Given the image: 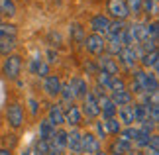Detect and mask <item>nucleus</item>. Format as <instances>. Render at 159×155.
I'll return each instance as SVG.
<instances>
[{
    "label": "nucleus",
    "instance_id": "49",
    "mask_svg": "<svg viewBox=\"0 0 159 155\" xmlns=\"http://www.w3.org/2000/svg\"><path fill=\"white\" fill-rule=\"evenodd\" d=\"M81 155H83V153H81Z\"/></svg>",
    "mask_w": 159,
    "mask_h": 155
},
{
    "label": "nucleus",
    "instance_id": "35",
    "mask_svg": "<svg viewBox=\"0 0 159 155\" xmlns=\"http://www.w3.org/2000/svg\"><path fill=\"white\" fill-rule=\"evenodd\" d=\"M120 138H122V139H128V141H132V144H134V139L138 138V128H134V126L122 128V130H120Z\"/></svg>",
    "mask_w": 159,
    "mask_h": 155
},
{
    "label": "nucleus",
    "instance_id": "17",
    "mask_svg": "<svg viewBox=\"0 0 159 155\" xmlns=\"http://www.w3.org/2000/svg\"><path fill=\"white\" fill-rule=\"evenodd\" d=\"M47 120H49L55 128L63 126L65 124V116H63V106L61 104H51L49 110H47Z\"/></svg>",
    "mask_w": 159,
    "mask_h": 155
},
{
    "label": "nucleus",
    "instance_id": "45",
    "mask_svg": "<svg viewBox=\"0 0 159 155\" xmlns=\"http://www.w3.org/2000/svg\"><path fill=\"white\" fill-rule=\"evenodd\" d=\"M0 155H12V153L8 149H0Z\"/></svg>",
    "mask_w": 159,
    "mask_h": 155
},
{
    "label": "nucleus",
    "instance_id": "23",
    "mask_svg": "<svg viewBox=\"0 0 159 155\" xmlns=\"http://www.w3.org/2000/svg\"><path fill=\"white\" fill-rule=\"evenodd\" d=\"M112 98V102L116 104V108L120 106H128V104H134V94L130 90H122V92H114V94H110Z\"/></svg>",
    "mask_w": 159,
    "mask_h": 155
},
{
    "label": "nucleus",
    "instance_id": "25",
    "mask_svg": "<svg viewBox=\"0 0 159 155\" xmlns=\"http://www.w3.org/2000/svg\"><path fill=\"white\" fill-rule=\"evenodd\" d=\"M132 149H134V144H132V141L118 138V139L114 141V145H112V155H126V153H130Z\"/></svg>",
    "mask_w": 159,
    "mask_h": 155
},
{
    "label": "nucleus",
    "instance_id": "32",
    "mask_svg": "<svg viewBox=\"0 0 159 155\" xmlns=\"http://www.w3.org/2000/svg\"><path fill=\"white\" fill-rule=\"evenodd\" d=\"M108 90L112 92H122V90H128L126 89V80L122 79V77H112L110 79V84H108Z\"/></svg>",
    "mask_w": 159,
    "mask_h": 155
},
{
    "label": "nucleus",
    "instance_id": "3",
    "mask_svg": "<svg viewBox=\"0 0 159 155\" xmlns=\"http://www.w3.org/2000/svg\"><path fill=\"white\" fill-rule=\"evenodd\" d=\"M6 120L12 130H20L24 126V108L18 102H10L6 106Z\"/></svg>",
    "mask_w": 159,
    "mask_h": 155
},
{
    "label": "nucleus",
    "instance_id": "7",
    "mask_svg": "<svg viewBox=\"0 0 159 155\" xmlns=\"http://www.w3.org/2000/svg\"><path fill=\"white\" fill-rule=\"evenodd\" d=\"M104 39L106 38H102V35L90 34V35L84 38L83 45H84V49H87L90 55H102V53H104Z\"/></svg>",
    "mask_w": 159,
    "mask_h": 155
},
{
    "label": "nucleus",
    "instance_id": "2",
    "mask_svg": "<svg viewBox=\"0 0 159 155\" xmlns=\"http://www.w3.org/2000/svg\"><path fill=\"white\" fill-rule=\"evenodd\" d=\"M67 151V130H59L47 141V155H63Z\"/></svg>",
    "mask_w": 159,
    "mask_h": 155
},
{
    "label": "nucleus",
    "instance_id": "44",
    "mask_svg": "<svg viewBox=\"0 0 159 155\" xmlns=\"http://www.w3.org/2000/svg\"><path fill=\"white\" fill-rule=\"evenodd\" d=\"M30 110H32V114H38V100L35 98H30Z\"/></svg>",
    "mask_w": 159,
    "mask_h": 155
},
{
    "label": "nucleus",
    "instance_id": "29",
    "mask_svg": "<svg viewBox=\"0 0 159 155\" xmlns=\"http://www.w3.org/2000/svg\"><path fill=\"white\" fill-rule=\"evenodd\" d=\"M104 128H106V134L108 135H118L120 130H122V124L118 118H108V120H104Z\"/></svg>",
    "mask_w": 159,
    "mask_h": 155
},
{
    "label": "nucleus",
    "instance_id": "8",
    "mask_svg": "<svg viewBox=\"0 0 159 155\" xmlns=\"http://www.w3.org/2000/svg\"><path fill=\"white\" fill-rule=\"evenodd\" d=\"M108 18H112V20H124L130 16V12L126 8V2L124 0H108Z\"/></svg>",
    "mask_w": 159,
    "mask_h": 155
},
{
    "label": "nucleus",
    "instance_id": "27",
    "mask_svg": "<svg viewBox=\"0 0 159 155\" xmlns=\"http://www.w3.org/2000/svg\"><path fill=\"white\" fill-rule=\"evenodd\" d=\"M71 41H75V43H79V45H83V41H84V38H87V34H84V28L81 26V24H73L71 26Z\"/></svg>",
    "mask_w": 159,
    "mask_h": 155
},
{
    "label": "nucleus",
    "instance_id": "48",
    "mask_svg": "<svg viewBox=\"0 0 159 155\" xmlns=\"http://www.w3.org/2000/svg\"><path fill=\"white\" fill-rule=\"evenodd\" d=\"M96 155H108V153L106 151H100V153H96Z\"/></svg>",
    "mask_w": 159,
    "mask_h": 155
},
{
    "label": "nucleus",
    "instance_id": "33",
    "mask_svg": "<svg viewBox=\"0 0 159 155\" xmlns=\"http://www.w3.org/2000/svg\"><path fill=\"white\" fill-rule=\"evenodd\" d=\"M16 26L14 24H4V22H0V39H4V38H16Z\"/></svg>",
    "mask_w": 159,
    "mask_h": 155
},
{
    "label": "nucleus",
    "instance_id": "42",
    "mask_svg": "<svg viewBox=\"0 0 159 155\" xmlns=\"http://www.w3.org/2000/svg\"><path fill=\"white\" fill-rule=\"evenodd\" d=\"M84 71H89L90 75H96V73H98V67L94 63H84Z\"/></svg>",
    "mask_w": 159,
    "mask_h": 155
},
{
    "label": "nucleus",
    "instance_id": "14",
    "mask_svg": "<svg viewBox=\"0 0 159 155\" xmlns=\"http://www.w3.org/2000/svg\"><path fill=\"white\" fill-rule=\"evenodd\" d=\"M67 84H69V89L73 90L75 98H84L90 92L89 84H87V79H83V77H73Z\"/></svg>",
    "mask_w": 159,
    "mask_h": 155
},
{
    "label": "nucleus",
    "instance_id": "24",
    "mask_svg": "<svg viewBox=\"0 0 159 155\" xmlns=\"http://www.w3.org/2000/svg\"><path fill=\"white\" fill-rule=\"evenodd\" d=\"M130 30H132V34H134V38H136V45L138 43H142L145 39H149V35H148V26L142 22H136V24H130Z\"/></svg>",
    "mask_w": 159,
    "mask_h": 155
},
{
    "label": "nucleus",
    "instance_id": "6",
    "mask_svg": "<svg viewBox=\"0 0 159 155\" xmlns=\"http://www.w3.org/2000/svg\"><path fill=\"white\" fill-rule=\"evenodd\" d=\"M81 112L83 116H87L89 120H94V118L100 116V108H98V102H96V96L93 94V92H89L87 96L83 98V104H81Z\"/></svg>",
    "mask_w": 159,
    "mask_h": 155
},
{
    "label": "nucleus",
    "instance_id": "20",
    "mask_svg": "<svg viewBox=\"0 0 159 155\" xmlns=\"http://www.w3.org/2000/svg\"><path fill=\"white\" fill-rule=\"evenodd\" d=\"M122 39L120 35H108V39H104V51L106 55H110V57H116L120 51H122Z\"/></svg>",
    "mask_w": 159,
    "mask_h": 155
},
{
    "label": "nucleus",
    "instance_id": "10",
    "mask_svg": "<svg viewBox=\"0 0 159 155\" xmlns=\"http://www.w3.org/2000/svg\"><path fill=\"white\" fill-rule=\"evenodd\" d=\"M61 79H59V75H47L45 79H43V92L49 98H57L59 96V92H61Z\"/></svg>",
    "mask_w": 159,
    "mask_h": 155
},
{
    "label": "nucleus",
    "instance_id": "28",
    "mask_svg": "<svg viewBox=\"0 0 159 155\" xmlns=\"http://www.w3.org/2000/svg\"><path fill=\"white\" fill-rule=\"evenodd\" d=\"M59 98L61 102L65 104V106H71V104H75V94H73V90L69 89V84H61V92H59Z\"/></svg>",
    "mask_w": 159,
    "mask_h": 155
},
{
    "label": "nucleus",
    "instance_id": "9",
    "mask_svg": "<svg viewBox=\"0 0 159 155\" xmlns=\"http://www.w3.org/2000/svg\"><path fill=\"white\" fill-rule=\"evenodd\" d=\"M96 67H98V71L106 73V75H110V77H118V73H120L118 61H116L114 57H110V55H100Z\"/></svg>",
    "mask_w": 159,
    "mask_h": 155
},
{
    "label": "nucleus",
    "instance_id": "12",
    "mask_svg": "<svg viewBox=\"0 0 159 155\" xmlns=\"http://www.w3.org/2000/svg\"><path fill=\"white\" fill-rule=\"evenodd\" d=\"M63 116H65V124L71 126V128L81 126V122H83V112L77 104H71V106L63 108Z\"/></svg>",
    "mask_w": 159,
    "mask_h": 155
},
{
    "label": "nucleus",
    "instance_id": "13",
    "mask_svg": "<svg viewBox=\"0 0 159 155\" xmlns=\"http://www.w3.org/2000/svg\"><path fill=\"white\" fill-rule=\"evenodd\" d=\"M96 102H98V108H100V116L104 118V120H108V118H114L116 116V104L112 102V98H110L108 94H102L96 98Z\"/></svg>",
    "mask_w": 159,
    "mask_h": 155
},
{
    "label": "nucleus",
    "instance_id": "39",
    "mask_svg": "<svg viewBox=\"0 0 159 155\" xmlns=\"http://www.w3.org/2000/svg\"><path fill=\"white\" fill-rule=\"evenodd\" d=\"M94 130H96V138L98 139H106L108 134H106V128H104V122H94Z\"/></svg>",
    "mask_w": 159,
    "mask_h": 155
},
{
    "label": "nucleus",
    "instance_id": "5",
    "mask_svg": "<svg viewBox=\"0 0 159 155\" xmlns=\"http://www.w3.org/2000/svg\"><path fill=\"white\" fill-rule=\"evenodd\" d=\"M120 61L122 67H126V69H134L138 63H139V53L136 47H122V51L116 55Z\"/></svg>",
    "mask_w": 159,
    "mask_h": 155
},
{
    "label": "nucleus",
    "instance_id": "43",
    "mask_svg": "<svg viewBox=\"0 0 159 155\" xmlns=\"http://www.w3.org/2000/svg\"><path fill=\"white\" fill-rule=\"evenodd\" d=\"M49 39H51V41H55L53 45H57V47L61 45V35H59L57 32H49Z\"/></svg>",
    "mask_w": 159,
    "mask_h": 155
},
{
    "label": "nucleus",
    "instance_id": "1",
    "mask_svg": "<svg viewBox=\"0 0 159 155\" xmlns=\"http://www.w3.org/2000/svg\"><path fill=\"white\" fill-rule=\"evenodd\" d=\"M20 71H22V57L16 53L8 55L2 63V75L8 79V80H16L20 77Z\"/></svg>",
    "mask_w": 159,
    "mask_h": 155
},
{
    "label": "nucleus",
    "instance_id": "21",
    "mask_svg": "<svg viewBox=\"0 0 159 155\" xmlns=\"http://www.w3.org/2000/svg\"><path fill=\"white\" fill-rule=\"evenodd\" d=\"M116 114L120 116V124H122V128H126V126H134V124H136V120H134V108H132V104H128V106H120L118 110H116Z\"/></svg>",
    "mask_w": 159,
    "mask_h": 155
},
{
    "label": "nucleus",
    "instance_id": "41",
    "mask_svg": "<svg viewBox=\"0 0 159 155\" xmlns=\"http://www.w3.org/2000/svg\"><path fill=\"white\" fill-rule=\"evenodd\" d=\"M45 55H47V59H45V61H47L49 65L55 63V61H57V57H59V53H57V51H53V49H47V53H45Z\"/></svg>",
    "mask_w": 159,
    "mask_h": 155
},
{
    "label": "nucleus",
    "instance_id": "18",
    "mask_svg": "<svg viewBox=\"0 0 159 155\" xmlns=\"http://www.w3.org/2000/svg\"><path fill=\"white\" fill-rule=\"evenodd\" d=\"M132 108H134V120H136L139 126H142V124H149V104L138 102V104H132Z\"/></svg>",
    "mask_w": 159,
    "mask_h": 155
},
{
    "label": "nucleus",
    "instance_id": "36",
    "mask_svg": "<svg viewBox=\"0 0 159 155\" xmlns=\"http://www.w3.org/2000/svg\"><path fill=\"white\" fill-rule=\"evenodd\" d=\"M126 2V8H128V12H130V14H139V12H142V0H124Z\"/></svg>",
    "mask_w": 159,
    "mask_h": 155
},
{
    "label": "nucleus",
    "instance_id": "47",
    "mask_svg": "<svg viewBox=\"0 0 159 155\" xmlns=\"http://www.w3.org/2000/svg\"><path fill=\"white\" fill-rule=\"evenodd\" d=\"M126 155H138V153H136V151H134V149H132L130 153H126Z\"/></svg>",
    "mask_w": 159,
    "mask_h": 155
},
{
    "label": "nucleus",
    "instance_id": "37",
    "mask_svg": "<svg viewBox=\"0 0 159 155\" xmlns=\"http://www.w3.org/2000/svg\"><path fill=\"white\" fill-rule=\"evenodd\" d=\"M110 75H106V73H102V71H98L96 73V84L100 86V89H104V90H108V84H110Z\"/></svg>",
    "mask_w": 159,
    "mask_h": 155
},
{
    "label": "nucleus",
    "instance_id": "4",
    "mask_svg": "<svg viewBox=\"0 0 159 155\" xmlns=\"http://www.w3.org/2000/svg\"><path fill=\"white\" fill-rule=\"evenodd\" d=\"M102 151V144L94 134H83L81 135V153L83 155H96Z\"/></svg>",
    "mask_w": 159,
    "mask_h": 155
},
{
    "label": "nucleus",
    "instance_id": "31",
    "mask_svg": "<svg viewBox=\"0 0 159 155\" xmlns=\"http://www.w3.org/2000/svg\"><path fill=\"white\" fill-rule=\"evenodd\" d=\"M142 12L148 16H157L159 14V0H142Z\"/></svg>",
    "mask_w": 159,
    "mask_h": 155
},
{
    "label": "nucleus",
    "instance_id": "22",
    "mask_svg": "<svg viewBox=\"0 0 159 155\" xmlns=\"http://www.w3.org/2000/svg\"><path fill=\"white\" fill-rule=\"evenodd\" d=\"M55 132H57V128H55L53 124L45 118V120H41V122H39V135H38V139L49 141L53 135H55Z\"/></svg>",
    "mask_w": 159,
    "mask_h": 155
},
{
    "label": "nucleus",
    "instance_id": "19",
    "mask_svg": "<svg viewBox=\"0 0 159 155\" xmlns=\"http://www.w3.org/2000/svg\"><path fill=\"white\" fill-rule=\"evenodd\" d=\"M139 63H142L143 71L153 69V71L157 73V69H159V53H157V51H151V53H142V55H139Z\"/></svg>",
    "mask_w": 159,
    "mask_h": 155
},
{
    "label": "nucleus",
    "instance_id": "16",
    "mask_svg": "<svg viewBox=\"0 0 159 155\" xmlns=\"http://www.w3.org/2000/svg\"><path fill=\"white\" fill-rule=\"evenodd\" d=\"M81 132L77 128H71V132H67V149L73 155H81Z\"/></svg>",
    "mask_w": 159,
    "mask_h": 155
},
{
    "label": "nucleus",
    "instance_id": "15",
    "mask_svg": "<svg viewBox=\"0 0 159 155\" xmlns=\"http://www.w3.org/2000/svg\"><path fill=\"white\" fill-rule=\"evenodd\" d=\"M30 73L35 75V77L45 79L47 75H49V63H47L45 59H41V57H34L32 61H30Z\"/></svg>",
    "mask_w": 159,
    "mask_h": 155
},
{
    "label": "nucleus",
    "instance_id": "11",
    "mask_svg": "<svg viewBox=\"0 0 159 155\" xmlns=\"http://www.w3.org/2000/svg\"><path fill=\"white\" fill-rule=\"evenodd\" d=\"M108 26H110V18L106 14H96L90 18V30H93V34L96 35H104L108 34Z\"/></svg>",
    "mask_w": 159,
    "mask_h": 155
},
{
    "label": "nucleus",
    "instance_id": "34",
    "mask_svg": "<svg viewBox=\"0 0 159 155\" xmlns=\"http://www.w3.org/2000/svg\"><path fill=\"white\" fill-rule=\"evenodd\" d=\"M124 28H126V22L124 20H110V26H108V34L106 35H120Z\"/></svg>",
    "mask_w": 159,
    "mask_h": 155
},
{
    "label": "nucleus",
    "instance_id": "40",
    "mask_svg": "<svg viewBox=\"0 0 159 155\" xmlns=\"http://www.w3.org/2000/svg\"><path fill=\"white\" fill-rule=\"evenodd\" d=\"M148 26V35L149 38H153V39H157V34H159V28H157V22L153 20V22H148L145 24Z\"/></svg>",
    "mask_w": 159,
    "mask_h": 155
},
{
    "label": "nucleus",
    "instance_id": "30",
    "mask_svg": "<svg viewBox=\"0 0 159 155\" xmlns=\"http://www.w3.org/2000/svg\"><path fill=\"white\" fill-rule=\"evenodd\" d=\"M0 16H6V18L16 16V4H14V0H0Z\"/></svg>",
    "mask_w": 159,
    "mask_h": 155
},
{
    "label": "nucleus",
    "instance_id": "38",
    "mask_svg": "<svg viewBox=\"0 0 159 155\" xmlns=\"http://www.w3.org/2000/svg\"><path fill=\"white\" fill-rule=\"evenodd\" d=\"M34 155H47V141L38 139L34 145Z\"/></svg>",
    "mask_w": 159,
    "mask_h": 155
},
{
    "label": "nucleus",
    "instance_id": "26",
    "mask_svg": "<svg viewBox=\"0 0 159 155\" xmlns=\"http://www.w3.org/2000/svg\"><path fill=\"white\" fill-rule=\"evenodd\" d=\"M16 38H4V39H0V55H4V57H8V55L14 53V49H16Z\"/></svg>",
    "mask_w": 159,
    "mask_h": 155
},
{
    "label": "nucleus",
    "instance_id": "46",
    "mask_svg": "<svg viewBox=\"0 0 159 155\" xmlns=\"http://www.w3.org/2000/svg\"><path fill=\"white\" fill-rule=\"evenodd\" d=\"M22 155H32V151H30V149H26V151H24Z\"/></svg>",
    "mask_w": 159,
    "mask_h": 155
}]
</instances>
